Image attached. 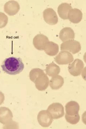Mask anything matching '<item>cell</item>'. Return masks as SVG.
<instances>
[{
	"mask_svg": "<svg viewBox=\"0 0 86 129\" xmlns=\"http://www.w3.org/2000/svg\"><path fill=\"white\" fill-rule=\"evenodd\" d=\"M44 51L47 55L54 56L57 55L59 51V46L53 42H48L46 44Z\"/></svg>",
	"mask_w": 86,
	"mask_h": 129,
	"instance_id": "15",
	"label": "cell"
},
{
	"mask_svg": "<svg viewBox=\"0 0 86 129\" xmlns=\"http://www.w3.org/2000/svg\"><path fill=\"white\" fill-rule=\"evenodd\" d=\"M81 50V45L79 42L76 40H68L63 42L61 45V51H69L73 54L78 53Z\"/></svg>",
	"mask_w": 86,
	"mask_h": 129,
	"instance_id": "4",
	"label": "cell"
},
{
	"mask_svg": "<svg viewBox=\"0 0 86 129\" xmlns=\"http://www.w3.org/2000/svg\"><path fill=\"white\" fill-rule=\"evenodd\" d=\"M83 17V13L80 10L78 9H72L68 14V19L71 23L77 24L81 21Z\"/></svg>",
	"mask_w": 86,
	"mask_h": 129,
	"instance_id": "9",
	"label": "cell"
},
{
	"mask_svg": "<svg viewBox=\"0 0 86 129\" xmlns=\"http://www.w3.org/2000/svg\"><path fill=\"white\" fill-rule=\"evenodd\" d=\"M73 55L67 51H61L54 58L55 62L60 65L69 64L73 61Z\"/></svg>",
	"mask_w": 86,
	"mask_h": 129,
	"instance_id": "5",
	"label": "cell"
},
{
	"mask_svg": "<svg viewBox=\"0 0 86 129\" xmlns=\"http://www.w3.org/2000/svg\"><path fill=\"white\" fill-rule=\"evenodd\" d=\"M59 37L63 42L70 40H74L75 38V32L71 27H64L61 30Z\"/></svg>",
	"mask_w": 86,
	"mask_h": 129,
	"instance_id": "10",
	"label": "cell"
},
{
	"mask_svg": "<svg viewBox=\"0 0 86 129\" xmlns=\"http://www.w3.org/2000/svg\"><path fill=\"white\" fill-rule=\"evenodd\" d=\"M84 67V63L81 60L79 59L75 60L74 61L69 64L68 70L70 74L77 77L81 74Z\"/></svg>",
	"mask_w": 86,
	"mask_h": 129,
	"instance_id": "6",
	"label": "cell"
},
{
	"mask_svg": "<svg viewBox=\"0 0 86 129\" xmlns=\"http://www.w3.org/2000/svg\"><path fill=\"white\" fill-rule=\"evenodd\" d=\"M47 111L53 119L61 118L65 114L63 106L59 103L52 104L48 107Z\"/></svg>",
	"mask_w": 86,
	"mask_h": 129,
	"instance_id": "3",
	"label": "cell"
},
{
	"mask_svg": "<svg viewBox=\"0 0 86 129\" xmlns=\"http://www.w3.org/2000/svg\"><path fill=\"white\" fill-rule=\"evenodd\" d=\"M39 124L44 127H47L51 124L53 119L47 110H42L37 116Z\"/></svg>",
	"mask_w": 86,
	"mask_h": 129,
	"instance_id": "8",
	"label": "cell"
},
{
	"mask_svg": "<svg viewBox=\"0 0 86 129\" xmlns=\"http://www.w3.org/2000/svg\"><path fill=\"white\" fill-rule=\"evenodd\" d=\"M65 114L70 116L78 114L80 110L79 104L75 101H70L67 103L65 106Z\"/></svg>",
	"mask_w": 86,
	"mask_h": 129,
	"instance_id": "11",
	"label": "cell"
},
{
	"mask_svg": "<svg viewBox=\"0 0 86 129\" xmlns=\"http://www.w3.org/2000/svg\"><path fill=\"white\" fill-rule=\"evenodd\" d=\"M3 71L11 75H16L22 72L24 65L21 58L12 57L6 58L1 65Z\"/></svg>",
	"mask_w": 86,
	"mask_h": 129,
	"instance_id": "1",
	"label": "cell"
},
{
	"mask_svg": "<svg viewBox=\"0 0 86 129\" xmlns=\"http://www.w3.org/2000/svg\"><path fill=\"white\" fill-rule=\"evenodd\" d=\"M0 111L1 112L0 122L2 124H7L12 120L13 115L9 108L5 107H1L0 108Z\"/></svg>",
	"mask_w": 86,
	"mask_h": 129,
	"instance_id": "13",
	"label": "cell"
},
{
	"mask_svg": "<svg viewBox=\"0 0 86 129\" xmlns=\"http://www.w3.org/2000/svg\"><path fill=\"white\" fill-rule=\"evenodd\" d=\"M72 9L69 4L63 3L59 5L57 9V12L61 18L64 20L68 19V14L69 12Z\"/></svg>",
	"mask_w": 86,
	"mask_h": 129,
	"instance_id": "14",
	"label": "cell"
},
{
	"mask_svg": "<svg viewBox=\"0 0 86 129\" xmlns=\"http://www.w3.org/2000/svg\"><path fill=\"white\" fill-rule=\"evenodd\" d=\"M48 42L49 40L47 36L42 34H39L35 37L34 44L38 50H44L46 44Z\"/></svg>",
	"mask_w": 86,
	"mask_h": 129,
	"instance_id": "12",
	"label": "cell"
},
{
	"mask_svg": "<svg viewBox=\"0 0 86 129\" xmlns=\"http://www.w3.org/2000/svg\"><path fill=\"white\" fill-rule=\"evenodd\" d=\"M64 84V79L62 76L56 75L52 77L49 85L52 89L57 90L62 87Z\"/></svg>",
	"mask_w": 86,
	"mask_h": 129,
	"instance_id": "16",
	"label": "cell"
},
{
	"mask_svg": "<svg viewBox=\"0 0 86 129\" xmlns=\"http://www.w3.org/2000/svg\"><path fill=\"white\" fill-rule=\"evenodd\" d=\"M43 16L45 21L49 25H54L58 23V16L55 11L51 8L45 10L43 12Z\"/></svg>",
	"mask_w": 86,
	"mask_h": 129,
	"instance_id": "7",
	"label": "cell"
},
{
	"mask_svg": "<svg viewBox=\"0 0 86 129\" xmlns=\"http://www.w3.org/2000/svg\"><path fill=\"white\" fill-rule=\"evenodd\" d=\"M60 71V67L53 62L46 65L45 69L46 74L51 77L58 75Z\"/></svg>",
	"mask_w": 86,
	"mask_h": 129,
	"instance_id": "17",
	"label": "cell"
},
{
	"mask_svg": "<svg viewBox=\"0 0 86 129\" xmlns=\"http://www.w3.org/2000/svg\"><path fill=\"white\" fill-rule=\"evenodd\" d=\"M65 118L68 122L71 124H77L79 122L80 117L79 114L73 116H70L65 114Z\"/></svg>",
	"mask_w": 86,
	"mask_h": 129,
	"instance_id": "18",
	"label": "cell"
},
{
	"mask_svg": "<svg viewBox=\"0 0 86 129\" xmlns=\"http://www.w3.org/2000/svg\"><path fill=\"white\" fill-rule=\"evenodd\" d=\"M30 79L35 82L36 87L40 91L46 90L49 86V78L41 69L34 73Z\"/></svg>",
	"mask_w": 86,
	"mask_h": 129,
	"instance_id": "2",
	"label": "cell"
}]
</instances>
